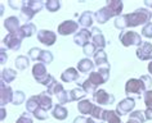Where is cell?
<instances>
[{
    "mask_svg": "<svg viewBox=\"0 0 152 123\" xmlns=\"http://www.w3.org/2000/svg\"><path fill=\"white\" fill-rule=\"evenodd\" d=\"M45 8H47V10L50 13L58 12L59 8H61V3L58 0H47V1H45Z\"/></svg>",
    "mask_w": 152,
    "mask_h": 123,
    "instance_id": "cell-33",
    "label": "cell"
},
{
    "mask_svg": "<svg viewBox=\"0 0 152 123\" xmlns=\"http://www.w3.org/2000/svg\"><path fill=\"white\" fill-rule=\"evenodd\" d=\"M119 40L120 42L123 44V46L129 47V46H140L143 44L142 37L138 32L135 31H128V29H124V31L120 32L119 35Z\"/></svg>",
    "mask_w": 152,
    "mask_h": 123,
    "instance_id": "cell-4",
    "label": "cell"
},
{
    "mask_svg": "<svg viewBox=\"0 0 152 123\" xmlns=\"http://www.w3.org/2000/svg\"><path fill=\"white\" fill-rule=\"evenodd\" d=\"M146 91L147 88L140 78H130L125 83V94L128 98H140Z\"/></svg>",
    "mask_w": 152,
    "mask_h": 123,
    "instance_id": "cell-2",
    "label": "cell"
},
{
    "mask_svg": "<svg viewBox=\"0 0 152 123\" xmlns=\"http://www.w3.org/2000/svg\"><path fill=\"white\" fill-rule=\"evenodd\" d=\"M40 54H41L40 47H32V49L28 51V58L31 59V60H35L37 63L39 62V58H40Z\"/></svg>",
    "mask_w": 152,
    "mask_h": 123,
    "instance_id": "cell-43",
    "label": "cell"
},
{
    "mask_svg": "<svg viewBox=\"0 0 152 123\" xmlns=\"http://www.w3.org/2000/svg\"><path fill=\"white\" fill-rule=\"evenodd\" d=\"M9 5L10 6H12V8H14V9H17L18 8V6H22V5H23V1H17V3H14V1H9Z\"/></svg>",
    "mask_w": 152,
    "mask_h": 123,
    "instance_id": "cell-49",
    "label": "cell"
},
{
    "mask_svg": "<svg viewBox=\"0 0 152 123\" xmlns=\"http://www.w3.org/2000/svg\"><path fill=\"white\" fill-rule=\"evenodd\" d=\"M103 121L108 123H123L120 115L116 113V110H104Z\"/></svg>",
    "mask_w": 152,
    "mask_h": 123,
    "instance_id": "cell-30",
    "label": "cell"
},
{
    "mask_svg": "<svg viewBox=\"0 0 152 123\" xmlns=\"http://www.w3.org/2000/svg\"><path fill=\"white\" fill-rule=\"evenodd\" d=\"M16 123H34V122H32V118L28 115V111H25V113L16 121Z\"/></svg>",
    "mask_w": 152,
    "mask_h": 123,
    "instance_id": "cell-46",
    "label": "cell"
},
{
    "mask_svg": "<svg viewBox=\"0 0 152 123\" xmlns=\"http://www.w3.org/2000/svg\"><path fill=\"white\" fill-rule=\"evenodd\" d=\"M14 64H16V68L18 70H25L30 65V58L25 57V55H20V57H17Z\"/></svg>",
    "mask_w": 152,
    "mask_h": 123,
    "instance_id": "cell-32",
    "label": "cell"
},
{
    "mask_svg": "<svg viewBox=\"0 0 152 123\" xmlns=\"http://www.w3.org/2000/svg\"><path fill=\"white\" fill-rule=\"evenodd\" d=\"M94 64L97 65V68L99 67H104V65H108V62H107V54L103 49H98L97 53L94 54Z\"/></svg>",
    "mask_w": 152,
    "mask_h": 123,
    "instance_id": "cell-23",
    "label": "cell"
},
{
    "mask_svg": "<svg viewBox=\"0 0 152 123\" xmlns=\"http://www.w3.org/2000/svg\"><path fill=\"white\" fill-rule=\"evenodd\" d=\"M34 117H35L36 119H39V121H45V119L48 118V111L47 110H44L43 108H37V109L34 111Z\"/></svg>",
    "mask_w": 152,
    "mask_h": 123,
    "instance_id": "cell-42",
    "label": "cell"
},
{
    "mask_svg": "<svg viewBox=\"0 0 152 123\" xmlns=\"http://www.w3.org/2000/svg\"><path fill=\"white\" fill-rule=\"evenodd\" d=\"M106 5L111 9V12L113 13L115 18L121 16V12H123V8H124L123 1H120V0H110V1H107Z\"/></svg>",
    "mask_w": 152,
    "mask_h": 123,
    "instance_id": "cell-25",
    "label": "cell"
},
{
    "mask_svg": "<svg viewBox=\"0 0 152 123\" xmlns=\"http://www.w3.org/2000/svg\"><path fill=\"white\" fill-rule=\"evenodd\" d=\"M94 62L90 60L89 58H84L77 63V70H80L81 73H92L94 69Z\"/></svg>",
    "mask_w": 152,
    "mask_h": 123,
    "instance_id": "cell-20",
    "label": "cell"
},
{
    "mask_svg": "<svg viewBox=\"0 0 152 123\" xmlns=\"http://www.w3.org/2000/svg\"><path fill=\"white\" fill-rule=\"evenodd\" d=\"M26 4H27L35 13H39L40 10L43 9V6L45 5V3L40 1V0H28V1H26Z\"/></svg>",
    "mask_w": 152,
    "mask_h": 123,
    "instance_id": "cell-34",
    "label": "cell"
},
{
    "mask_svg": "<svg viewBox=\"0 0 152 123\" xmlns=\"http://www.w3.org/2000/svg\"><path fill=\"white\" fill-rule=\"evenodd\" d=\"M144 4L147 6H151V9H152V1H144Z\"/></svg>",
    "mask_w": 152,
    "mask_h": 123,
    "instance_id": "cell-55",
    "label": "cell"
},
{
    "mask_svg": "<svg viewBox=\"0 0 152 123\" xmlns=\"http://www.w3.org/2000/svg\"><path fill=\"white\" fill-rule=\"evenodd\" d=\"M140 80L144 83V86H146L147 90H151L152 87V78L151 76H148V74H144V76H140Z\"/></svg>",
    "mask_w": 152,
    "mask_h": 123,
    "instance_id": "cell-47",
    "label": "cell"
},
{
    "mask_svg": "<svg viewBox=\"0 0 152 123\" xmlns=\"http://www.w3.org/2000/svg\"><path fill=\"white\" fill-rule=\"evenodd\" d=\"M129 119H134V121L139 122V123H144L146 122L144 110H134V111H132L130 115H129Z\"/></svg>",
    "mask_w": 152,
    "mask_h": 123,
    "instance_id": "cell-38",
    "label": "cell"
},
{
    "mask_svg": "<svg viewBox=\"0 0 152 123\" xmlns=\"http://www.w3.org/2000/svg\"><path fill=\"white\" fill-rule=\"evenodd\" d=\"M18 33H20V36L22 37V39H26V37H31L34 33H36V26L34 23H25L23 26H21L20 31H18Z\"/></svg>",
    "mask_w": 152,
    "mask_h": 123,
    "instance_id": "cell-24",
    "label": "cell"
},
{
    "mask_svg": "<svg viewBox=\"0 0 152 123\" xmlns=\"http://www.w3.org/2000/svg\"><path fill=\"white\" fill-rule=\"evenodd\" d=\"M86 96V92L85 90L83 87L80 86H77V87H75V88H72V90L70 91V99H71V101H81V100H84V98Z\"/></svg>",
    "mask_w": 152,
    "mask_h": 123,
    "instance_id": "cell-28",
    "label": "cell"
},
{
    "mask_svg": "<svg viewBox=\"0 0 152 123\" xmlns=\"http://www.w3.org/2000/svg\"><path fill=\"white\" fill-rule=\"evenodd\" d=\"M90 31H92V42L97 46V49H104L107 42H106V39L103 33L101 32V29L97 27H92Z\"/></svg>",
    "mask_w": 152,
    "mask_h": 123,
    "instance_id": "cell-14",
    "label": "cell"
},
{
    "mask_svg": "<svg viewBox=\"0 0 152 123\" xmlns=\"http://www.w3.org/2000/svg\"><path fill=\"white\" fill-rule=\"evenodd\" d=\"M63 90H64V88H63V85L61 83V82L57 81L56 78L52 81V83L47 87V92H48V94L50 95V96H52V95H56V96H57L61 91H63Z\"/></svg>",
    "mask_w": 152,
    "mask_h": 123,
    "instance_id": "cell-29",
    "label": "cell"
},
{
    "mask_svg": "<svg viewBox=\"0 0 152 123\" xmlns=\"http://www.w3.org/2000/svg\"><path fill=\"white\" fill-rule=\"evenodd\" d=\"M86 80H88L90 83H92L93 86L97 88V90H98V87H99L101 85H104L106 82H107V81L104 80V77L102 76V74L98 72V70H93L92 73H89V77L86 78Z\"/></svg>",
    "mask_w": 152,
    "mask_h": 123,
    "instance_id": "cell-19",
    "label": "cell"
},
{
    "mask_svg": "<svg viewBox=\"0 0 152 123\" xmlns=\"http://www.w3.org/2000/svg\"><path fill=\"white\" fill-rule=\"evenodd\" d=\"M37 108H39V100H37V95H34V96H31V98L27 100V101H26V111L34 114V111H35Z\"/></svg>",
    "mask_w": 152,
    "mask_h": 123,
    "instance_id": "cell-31",
    "label": "cell"
},
{
    "mask_svg": "<svg viewBox=\"0 0 152 123\" xmlns=\"http://www.w3.org/2000/svg\"><path fill=\"white\" fill-rule=\"evenodd\" d=\"M135 106V100L133 98H125L124 100H121V101L117 104L116 106V113L120 115V117H123V115H126L128 113H130L133 111Z\"/></svg>",
    "mask_w": 152,
    "mask_h": 123,
    "instance_id": "cell-9",
    "label": "cell"
},
{
    "mask_svg": "<svg viewBox=\"0 0 152 123\" xmlns=\"http://www.w3.org/2000/svg\"><path fill=\"white\" fill-rule=\"evenodd\" d=\"M37 40L45 46H52L56 44L57 35L56 32L49 31V29H39L37 31Z\"/></svg>",
    "mask_w": 152,
    "mask_h": 123,
    "instance_id": "cell-8",
    "label": "cell"
},
{
    "mask_svg": "<svg viewBox=\"0 0 152 123\" xmlns=\"http://www.w3.org/2000/svg\"><path fill=\"white\" fill-rule=\"evenodd\" d=\"M86 119L88 118H85L84 115H80V117H76L74 119V123H86Z\"/></svg>",
    "mask_w": 152,
    "mask_h": 123,
    "instance_id": "cell-48",
    "label": "cell"
},
{
    "mask_svg": "<svg viewBox=\"0 0 152 123\" xmlns=\"http://www.w3.org/2000/svg\"><path fill=\"white\" fill-rule=\"evenodd\" d=\"M86 123H97L96 121H94V119L92 118V117H90V118H88V119H86ZM102 123V122H101Z\"/></svg>",
    "mask_w": 152,
    "mask_h": 123,
    "instance_id": "cell-54",
    "label": "cell"
},
{
    "mask_svg": "<svg viewBox=\"0 0 152 123\" xmlns=\"http://www.w3.org/2000/svg\"><path fill=\"white\" fill-rule=\"evenodd\" d=\"M57 99H58V104H59V105H64V104H67V103H71L70 95H68V92L66 90L61 91L59 94L57 95Z\"/></svg>",
    "mask_w": 152,
    "mask_h": 123,
    "instance_id": "cell-40",
    "label": "cell"
},
{
    "mask_svg": "<svg viewBox=\"0 0 152 123\" xmlns=\"http://www.w3.org/2000/svg\"><path fill=\"white\" fill-rule=\"evenodd\" d=\"M90 117L93 119H98V121H103V117H104V109H102L99 105H94L93 110H92V114Z\"/></svg>",
    "mask_w": 152,
    "mask_h": 123,
    "instance_id": "cell-36",
    "label": "cell"
},
{
    "mask_svg": "<svg viewBox=\"0 0 152 123\" xmlns=\"http://www.w3.org/2000/svg\"><path fill=\"white\" fill-rule=\"evenodd\" d=\"M13 95L14 91L10 88L9 85L4 83V82H0V104H1V106L7 105L8 103H12Z\"/></svg>",
    "mask_w": 152,
    "mask_h": 123,
    "instance_id": "cell-11",
    "label": "cell"
},
{
    "mask_svg": "<svg viewBox=\"0 0 152 123\" xmlns=\"http://www.w3.org/2000/svg\"><path fill=\"white\" fill-rule=\"evenodd\" d=\"M23 101H26V96L25 94L22 92L21 90H17L14 91V95H13V100H12V104L13 105H21Z\"/></svg>",
    "mask_w": 152,
    "mask_h": 123,
    "instance_id": "cell-39",
    "label": "cell"
},
{
    "mask_svg": "<svg viewBox=\"0 0 152 123\" xmlns=\"http://www.w3.org/2000/svg\"><path fill=\"white\" fill-rule=\"evenodd\" d=\"M74 42L76 45L84 47L86 44L92 42V31H89L86 28L79 29V32L75 33V36H74Z\"/></svg>",
    "mask_w": 152,
    "mask_h": 123,
    "instance_id": "cell-10",
    "label": "cell"
},
{
    "mask_svg": "<svg viewBox=\"0 0 152 123\" xmlns=\"http://www.w3.org/2000/svg\"><path fill=\"white\" fill-rule=\"evenodd\" d=\"M144 117H146V119H152V110L151 109L144 110Z\"/></svg>",
    "mask_w": 152,
    "mask_h": 123,
    "instance_id": "cell-51",
    "label": "cell"
},
{
    "mask_svg": "<svg viewBox=\"0 0 152 123\" xmlns=\"http://www.w3.org/2000/svg\"><path fill=\"white\" fill-rule=\"evenodd\" d=\"M17 77V72L12 68H5L1 70V82H4V83H10V82H13L16 80Z\"/></svg>",
    "mask_w": 152,
    "mask_h": 123,
    "instance_id": "cell-27",
    "label": "cell"
},
{
    "mask_svg": "<svg viewBox=\"0 0 152 123\" xmlns=\"http://www.w3.org/2000/svg\"><path fill=\"white\" fill-rule=\"evenodd\" d=\"M57 31H58V35H61V36H68V35H72V33H77L79 23L72 19L63 21L61 24H58Z\"/></svg>",
    "mask_w": 152,
    "mask_h": 123,
    "instance_id": "cell-6",
    "label": "cell"
},
{
    "mask_svg": "<svg viewBox=\"0 0 152 123\" xmlns=\"http://www.w3.org/2000/svg\"><path fill=\"white\" fill-rule=\"evenodd\" d=\"M152 12L147 8H138L137 10L128 14H123V16L117 17L113 24L116 28L124 31L125 28L129 27H138V26H146L151 22Z\"/></svg>",
    "mask_w": 152,
    "mask_h": 123,
    "instance_id": "cell-1",
    "label": "cell"
},
{
    "mask_svg": "<svg viewBox=\"0 0 152 123\" xmlns=\"http://www.w3.org/2000/svg\"><path fill=\"white\" fill-rule=\"evenodd\" d=\"M79 86H80V87H83V88H84V90H85V92H86V94H89V92H93V94H94V92H96L97 91V88L96 87H94L93 86V85L92 83H90V82L88 81V80H85L84 82H83V83L81 85H79Z\"/></svg>",
    "mask_w": 152,
    "mask_h": 123,
    "instance_id": "cell-44",
    "label": "cell"
},
{
    "mask_svg": "<svg viewBox=\"0 0 152 123\" xmlns=\"http://www.w3.org/2000/svg\"><path fill=\"white\" fill-rule=\"evenodd\" d=\"M137 58L139 60H152V44L151 42H143L140 46L135 50Z\"/></svg>",
    "mask_w": 152,
    "mask_h": 123,
    "instance_id": "cell-12",
    "label": "cell"
},
{
    "mask_svg": "<svg viewBox=\"0 0 152 123\" xmlns=\"http://www.w3.org/2000/svg\"><path fill=\"white\" fill-rule=\"evenodd\" d=\"M22 40H23V39L20 36V33H18V31H17L14 33H8V35L4 37V40H3V44H4L8 49L16 51V50L21 49Z\"/></svg>",
    "mask_w": 152,
    "mask_h": 123,
    "instance_id": "cell-7",
    "label": "cell"
},
{
    "mask_svg": "<svg viewBox=\"0 0 152 123\" xmlns=\"http://www.w3.org/2000/svg\"><path fill=\"white\" fill-rule=\"evenodd\" d=\"M37 100H39V106L43 108L44 110H50L53 106V100H52V96L48 94L47 91L41 92V94L37 95Z\"/></svg>",
    "mask_w": 152,
    "mask_h": 123,
    "instance_id": "cell-15",
    "label": "cell"
},
{
    "mask_svg": "<svg viewBox=\"0 0 152 123\" xmlns=\"http://www.w3.org/2000/svg\"><path fill=\"white\" fill-rule=\"evenodd\" d=\"M142 36L147 37V39H152V22H150V23H147L146 26H143Z\"/></svg>",
    "mask_w": 152,
    "mask_h": 123,
    "instance_id": "cell-45",
    "label": "cell"
},
{
    "mask_svg": "<svg viewBox=\"0 0 152 123\" xmlns=\"http://www.w3.org/2000/svg\"><path fill=\"white\" fill-rule=\"evenodd\" d=\"M93 21H94V14L90 12V10H85V12L79 17V24H80L83 28L92 27Z\"/></svg>",
    "mask_w": 152,
    "mask_h": 123,
    "instance_id": "cell-18",
    "label": "cell"
},
{
    "mask_svg": "<svg viewBox=\"0 0 152 123\" xmlns=\"http://www.w3.org/2000/svg\"><path fill=\"white\" fill-rule=\"evenodd\" d=\"M0 111H1V121H3V119L5 118V108L1 106V110H0Z\"/></svg>",
    "mask_w": 152,
    "mask_h": 123,
    "instance_id": "cell-53",
    "label": "cell"
},
{
    "mask_svg": "<svg viewBox=\"0 0 152 123\" xmlns=\"http://www.w3.org/2000/svg\"><path fill=\"white\" fill-rule=\"evenodd\" d=\"M79 78V72L76 68H67L64 72L61 74V81L63 82H67V83H70V82H75L77 81Z\"/></svg>",
    "mask_w": 152,
    "mask_h": 123,
    "instance_id": "cell-17",
    "label": "cell"
},
{
    "mask_svg": "<svg viewBox=\"0 0 152 123\" xmlns=\"http://www.w3.org/2000/svg\"><path fill=\"white\" fill-rule=\"evenodd\" d=\"M143 101L146 104V109L152 110V88L151 90H147L143 94Z\"/></svg>",
    "mask_w": 152,
    "mask_h": 123,
    "instance_id": "cell-41",
    "label": "cell"
},
{
    "mask_svg": "<svg viewBox=\"0 0 152 123\" xmlns=\"http://www.w3.org/2000/svg\"><path fill=\"white\" fill-rule=\"evenodd\" d=\"M4 27L8 29L9 33H14V32L20 31V28H21V26H20V18H17V17H14V16L8 17L4 21Z\"/></svg>",
    "mask_w": 152,
    "mask_h": 123,
    "instance_id": "cell-16",
    "label": "cell"
},
{
    "mask_svg": "<svg viewBox=\"0 0 152 123\" xmlns=\"http://www.w3.org/2000/svg\"><path fill=\"white\" fill-rule=\"evenodd\" d=\"M32 76L35 78V81L40 85H44V86H49L52 83V81L54 80V77L50 76L47 70V67H45L44 63H35L32 67Z\"/></svg>",
    "mask_w": 152,
    "mask_h": 123,
    "instance_id": "cell-3",
    "label": "cell"
},
{
    "mask_svg": "<svg viewBox=\"0 0 152 123\" xmlns=\"http://www.w3.org/2000/svg\"><path fill=\"white\" fill-rule=\"evenodd\" d=\"M111 18H115V16H113V13L111 12V9H110L107 5L103 6V8H101L99 10H97V12L94 13V19H96L99 24L107 23Z\"/></svg>",
    "mask_w": 152,
    "mask_h": 123,
    "instance_id": "cell-13",
    "label": "cell"
},
{
    "mask_svg": "<svg viewBox=\"0 0 152 123\" xmlns=\"http://www.w3.org/2000/svg\"><path fill=\"white\" fill-rule=\"evenodd\" d=\"M126 123H139V122L134 121V119H128V122H126Z\"/></svg>",
    "mask_w": 152,
    "mask_h": 123,
    "instance_id": "cell-56",
    "label": "cell"
},
{
    "mask_svg": "<svg viewBox=\"0 0 152 123\" xmlns=\"http://www.w3.org/2000/svg\"><path fill=\"white\" fill-rule=\"evenodd\" d=\"M7 59H8V55H5L4 49H1V60H0V63H1V64H4V63L7 62Z\"/></svg>",
    "mask_w": 152,
    "mask_h": 123,
    "instance_id": "cell-50",
    "label": "cell"
},
{
    "mask_svg": "<svg viewBox=\"0 0 152 123\" xmlns=\"http://www.w3.org/2000/svg\"><path fill=\"white\" fill-rule=\"evenodd\" d=\"M97 46L94 45L93 42H89V44H86V45L83 47V53L85 54V57L86 58H90V57H94V54L97 53Z\"/></svg>",
    "mask_w": 152,
    "mask_h": 123,
    "instance_id": "cell-35",
    "label": "cell"
},
{
    "mask_svg": "<svg viewBox=\"0 0 152 123\" xmlns=\"http://www.w3.org/2000/svg\"><path fill=\"white\" fill-rule=\"evenodd\" d=\"M52 115L56 119H58V121H64V119L67 118V115H68V110L63 105L57 104V105H54V108H53Z\"/></svg>",
    "mask_w": 152,
    "mask_h": 123,
    "instance_id": "cell-26",
    "label": "cell"
},
{
    "mask_svg": "<svg viewBox=\"0 0 152 123\" xmlns=\"http://www.w3.org/2000/svg\"><path fill=\"white\" fill-rule=\"evenodd\" d=\"M20 12H21V14H20V17H21V19L22 21H25L26 23H30V21L34 17H35V12L30 8V6L26 4V1H23V5L21 6V9H20Z\"/></svg>",
    "mask_w": 152,
    "mask_h": 123,
    "instance_id": "cell-21",
    "label": "cell"
},
{
    "mask_svg": "<svg viewBox=\"0 0 152 123\" xmlns=\"http://www.w3.org/2000/svg\"><path fill=\"white\" fill-rule=\"evenodd\" d=\"M93 108H94V104L90 101L89 99H84V100H81V101H79V104H77V110L80 111L83 115H90Z\"/></svg>",
    "mask_w": 152,
    "mask_h": 123,
    "instance_id": "cell-22",
    "label": "cell"
},
{
    "mask_svg": "<svg viewBox=\"0 0 152 123\" xmlns=\"http://www.w3.org/2000/svg\"><path fill=\"white\" fill-rule=\"evenodd\" d=\"M147 69H148V72H150V74L152 76V60L148 63V67H147Z\"/></svg>",
    "mask_w": 152,
    "mask_h": 123,
    "instance_id": "cell-52",
    "label": "cell"
},
{
    "mask_svg": "<svg viewBox=\"0 0 152 123\" xmlns=\"http://www.w3.org/2000/svg\"><path fill=\"white\" fill-rule=\"evenodd\" d=\"M53 60V54L50 53L49 50H41V54H40V58H39V62L37 63H44V64H49L52 63Z\"/></svg>",
    "mask_w": 152,
    "mask_h": 123,
    "instance_id": "cell-37",
    "label": "cell"
},
{
    "mask_svg": "<svg viewBox=\"0 0 152 123\" xmlns=\"http://www.w3.org/2000/svg\"><path fill=\"white\" fill-rule=\"evenodd\" d=\"M93 101H96L97 105H110V104L115 103V96L112 94H108L103 88H98L93 94Z\"/></svg>",
    "mask_w": 152,
    "mask_h": 123,
    "instance_id": "cell-5",
    "label": "cell"
}]
</instances>
